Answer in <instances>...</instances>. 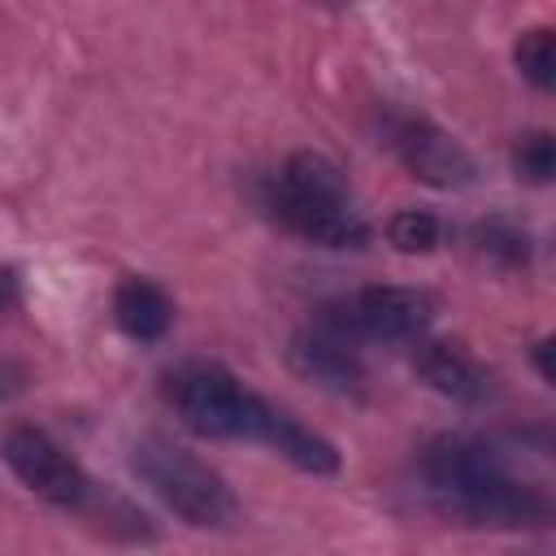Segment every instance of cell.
I'll return each mask as SVG.
<instances>
[{
  "mask_svg": "<svg viewBox=\"0 0 556 556\" xmlns=\"http://www.w3.org/2000/svg\"><path fill=\"white\" fill-rule=\"evenodd\" d=\"M161 395L174 408V417L200 439L261 443L313 478L339 473V447L321 430L304 426L295 413H287L282 404L252 391L222 361H182V365L165 369Z\"/></svg>",
  "mask_w": 556,
  "mask_h": 556,
  "instance_id": "1",
  "label": "cell"
},
{
  "mask_svg": "<svg viewBox=\"0 0 556 556\" xmlns=\"http://www.w3.org/2000/svg\"><path fill=\"white\" fill-rule=\"evenodd\" d=\"M413 473L421 500L443 521L473 530H534L552 521L547 491L521 478L508 452L491 439L443 430L417 447Z\"/></svg>",
  "mask_w": 556,
  "mask_h": 556,
  "instance_id": "2",
  "label": "cell"
},
{
  "mask_svg": "<svg viewBox=\"0 0 556 556\" xmlns=\"http://www.w3.org/2000/svg\"><path fill=\"white\" fill-rule=\"evenodd\" d=\"M261 208L295 239L330 252H361L374 239L348 174L313 148L291 152L274 174L261 178Z\"/></svg>",
  "mask_w": 556,
  "mask_h": 556,
  "instance_id": "3",
  "label": "cell"
},
{
  "mask_svg": "<svg viewBox=\"0 0 556 556\" xmlns=\"http://www.w3.org/2000/svg\"><path fill=\"white\" fill-rule=\"evenodd\" d=\"M0 460L9 465V473L39 495L43 504L61 508V513H87L96 521H104V530H117L122 539H152L148 517L126 504L113 491H100L96 478L39 426H9L0 434Z\"/></svg>",
  "mask_w": 556,
  "mask_h": 556,
  "instance_id": "4",
  "label": "cell"
},
{
  "mask_svg": "<svg viewBox=\"0 0 556 556\" xmlns=\"http://www.w3.org/2000/svg\"><path fill=\"white\" fill-rule=\"evenodd\" d=\"M130 469L178 521L195 530H226L239 517V495L230 491V482L204 456L161 434H143L130 447Z\"/></svg>",
  "mask_w": 556,
  "mask_h": 556,
  "instance_id": "5",
  "label": "cell"
},
{
  "mask_svg": "<svg viewBox=\"0 0 556 556\" xmlns=\"http://www.w3.org/2000/svg\"><path fill=\"white\" fill-rule=\"evenodd\" d=\"M434 313L439 308H434L430 291L374 282V287H356L348 295L326 300L313 313V321H321L326 330L365 348V343H417V339H426Z\"/></svg>",
  "mask_w": 556,
  "mask_h": 556,
  "instance_id": "6",
  "label": "cell"
},
{
  "mask_svg": "<svg viewBox=\"0 0 556 556\" xmlns=\"http://www.w3.org/2000/svg\"><path fill=\"white\" fill-rule=\"evenodd\" d=\"M378 143L408 169V178L434 191H465L478 182V161L469 156V148L426 113L387 104L378 113Z\"/></svg>",
  "mask_w": 556,
  "mask_h": 556,
  "instance_id": "7",
  "label": "cell"
},
{
  "mask_svg": "<svg viewBox=\"0 0 556 556\" xmlns=\"http://www.w3.org/2000/svg\"><path fill=\"white\" fill-rule=\"evenodd\" d=\"M287 361L300 378L317 382L321 391L339 395V400H361L369 391V365H365V348L348 343L343 334L326 330L321 321H308L304 330L291 334L287 343Z\"/></svg>",
  "mask_w": 556,
  "mask_h": 556,
  "instance_id": "8",
  "label": "cell"
},
{
  "mask_svg": "<svg viewBox=\"0 0 556 556\" xmlns=\"http://www.w3.org/2000/svg\"><path fill=\"white\" fill-rule=\"evenodd\" d=\"M413 348H417L413 352V369H417V378L430 391H439V395H447L456 404H486L495 395L491 369L465 343H452V339H417Z\"/></svg>",
  "mask_w": 556,
  "mask_h": 556,
  "instance_id": "9",
  "label": "cell"
},
{
  "mask_svg": "<svg viewBox=\"0 0 556 556\" xmlns=\"http://www.w3.org/2000/svg\"><path fill=\"white\" fill-rule=\"evenodd\" d=\"M113 321L135 343H161L174 326V300L161 282L143 274H126L113 287Z\"/></svg>",
  "mask_w": 556,
  "mask_h": 556,
  "instance_id": "10",
  "label": "cell"
},
{
  "mask_svg": "<svg viewBox=\"0 0 556 556\" xmlns=\"http://www.w3.org/2000/svg\"><path fill=\"white\" fill-rule=\"evenodd\" d=\"M469 248L482 261L500 265V269H526L534 261V235L513 213H486V217H478L469 226Z\"/></svg>",
  "mask_w": 556,
  "mask_h": 556,
  "instance_id": "11",
  "label": "cell"
},
{
  "mask_svg": "<svg viewBox=\"0 0 556 556\" xmlns=\"http://www.w3.org/2000/svg\"><path fill=\"white\" fill-rule=\"evenodd\" d=\"M387 243H391L395 252L426 256V252H434V248L443 243V222H439V213H430V208H400V213H391V222H387Z\"/></svg>",
  "mask_w": 556,
  "mask_h": 556,
  "instance_id": "12",
  "label": "cell"
},
{
  "mask_svg": "<svg viewBox=\"0 0 556 556\" xmlns=\"http://www.w3.org/2000/svg\"><path fill=\"white\" fill-rule=\"evenodd\" d=\"M513 61L521 70V78L539 91H552L556 83V39H552V26H530L521 30V39L513 43Z\"/></svg>",
  "mask_w": 556,
  "mask_h": 556,
  "instance_id": "13",
  "label": "cell"
},
{
  "mask_svg": "<svg viewBox=\"0 0 556 556\" xmlns=\"http://www.w3.org/2000/svg\"><path fill=\"white\" fill-rule=\"evenodd\" d=\"M513 169L521 182L530 187H547L552 174H556V143H552V130H530L513 143Z\"/></svg>",
  "mask_w": 556,
  "mask_h": 556,
  "instance_id": "14",
  "label": "cell"
},
{
  "mask_svg": "<svg viewBox=\"0 0 556 556\" xmlns=\"http://www.w3.org/2000/svg\"><path fill=\"white\" fill-rule=\"evenodd\" d=\"M17 304H22V274H17L13 265L0 261V317L13 313Z\"/></svg>",
  "mask_w": 556,
  "mask_h": 556,
  "instance_id": "15",
  "label": "cell"
},
{
  "mask_svg": "<svg viewBox=\"0 0 556 556\" xmlns=\"http://www.w3.org/2000/svg\"><path fill=\"white\" fill-rule=\"evenodd\" d=\"M530 361H534L539 378H543V382H552V339H539V343L530 348Z\"/></svg>",
  "mask_w": 556,
  "mask_h": 556,
  "instance_id": "16",
  "label": "cell"
},
{
  "mask_svg": "<svg viewBox=\"0 0 556 556\" xmlns=\"http://www.w3.org/2000/svg\"><path fill=\"white\" fill-rule=\"evenodd\" d=\"M13 391H17V374H13V365L0 361V400H9Z\"/></svg>",
  "mask_w": 556,
  "mask_h": 556,
  "instance_id": "17",
  "label": "cell"
}]
</instances>
